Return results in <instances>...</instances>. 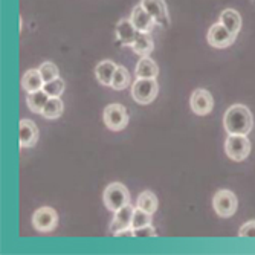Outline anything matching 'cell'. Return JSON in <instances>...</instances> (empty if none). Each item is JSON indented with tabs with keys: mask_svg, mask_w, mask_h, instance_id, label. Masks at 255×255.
I'll list each match as a JSON object with an SVG mask.
<instances>
[{
	"mask_svg": "<svg viewBox=\"0 0 255 255\" xmlns=\"http://www.w3.org/2000/svg\"><path fill=\"white\" fill-rule=\"evenodd\" d=\"M223 126L228 134H249L254 127L252 113L243 104L231 106L223 117Z\"/></svg>",
	"mask_w": 255,
	"mask_h": 255,
	"instance_id": "obj_1",
	"label": "cell"
},
{
	"mask_svg": "<svg viewBox=\"0 0 255 255\" xmlns=\"http://www.w3.org/2000/svg\"><path fill=\"white\" fill-rule=\"evenodd\" d=\"M134 72H136V78H156L159 75V69L151 58L142 57L137 61Z\"/></svg>",
	"mask_w": 255,
	"mask_h": 255,
	"instance_id": "obj_18",
	"label": "cell"
},
{
	"mask_svg": "<svg viewBox=\"0 0 255 255\" xmlns=\"http://www.w3.org/2000/svg\"><path fill=\"white\" fill-rule=\"evenodd\" d=\"M103 120L109 130L121 131L128 124V112L121 104H109L103 112Z\"/></svg>",
	"mask_w": 255,
	"mask_h": 255,
	"instance_id": "obj_6",
	"label": "cell"
},
{
	"mask_svg": "<svg viewBox=\"0 0 255 255\" xmlns=\"http://www.w3.org/2000/svg\"><path fill=\"white\" fill-rule=\"evenodd\" d=\"M18 136H20V147L31 148L38 141V128L34 121L21 120L18 126Z\"/></svg>",
	"mask_w": 255,
	"mask_h": 255,
	"instance_id": "obj_11",
	"label": "cell"
},
{
	"mask_svg": "<svg viewBox=\"0 0 255 255\" xmlns=\"http://www.w3.org/2000/svg\"><path fill=\"white\" fill-rule=\"evenodd\" d=\"M58 225V214L51 206H41L32 216V226L38 233H51Z\"/></svg>",
	"mask_w": 255,
	"mask_h": 255,
	"instance_id": "obj_7",
	"label": "cell"
},
{
	"mask_svg": "<svg viewBox=\"0 0 255 255\" xmlns=\"http://www.w3.org/2000/svg\"><path fill=\"white\" fill-rule=\"evenodd\" d=\"M239 236L240 237H255V220L245 223L239 231Z\"/></svg>",
	"mask_w": 255,
	"mask_h": 255,
	"instance_id": "obj_28",
	"label": "cell"
},
{
	"mask_svg": "<svg viewBox=\"0 0 255 255\" xmlns=\"http://www.w3.org/2000/svg\"><path fill=\"white\" fill-rule=\"evenodd\" d=\"M115 236H117V237H134V231H133V228H127V229L118 231Z\"/></svg>",
	"mask_w": 255,
	"mask_h": 255,
	"instance_id": "obj_29",
	"label": "cell"
},
{
	"mask_svg": "<svg viewBox=\"0 0 255 255\" xmlns=\"http://www.w3.org/2000/svg\"><path fill=\"white\" fill-rule=\"evenodd\" d=\"M141 5L156 21V25L162 26L164 29H168L171 25L170 20V14L167 9V3L165 0H141Z\"/></svg>",
	"mask_w": 255,
	"mask_h": 255,
	"instance_id": "obj_8",
	"label": "cell"
},
{
	"mask_svg": "<svg viewBox=\"0 0 255 255\" xmlns=\"http://www.w3.org/2000/svg\"><path fill=\"white\" fill-rule=\"evenodd\" d=\"M137 208H141V210L150 213V214H154L157 211V197L154 193L151 191H142L137 197V202H136Z\"/></svg>",
	"mask_w": 255,
	"mask_h": 255,
	"instance_id": "obj_22",
	"label": "cell"
},
{
	"mask_svg": "<svg viewBox=\"0 0 255 255\" xmlns=\"http://www.w3.org/2000/svg\"><path fill=\"white\" fill-rule=\"evenodd\" d=\"M61 113H63V101L60 97H51L41 112V115L46 120H57L61 117Z\"/></svg>",
	"mask_w": 255,
	"mask_h": 255,
	"instance_id": "obj_21",
	"label": "cell"
},
{
	"mask_svg": "<svg viewBox=\"0 0 255 255\" xmlns=\"http://www.w3.org/2000/svg\"><path fill=\"white\" fill-rule=\"evenodd\" d=\"M190 106L191 110L199 115V117H205V115L211 113L213 107H214V100L211 97V94L205 89H196L191 95L190 100Z\"/></svg>",
	"mask_w": 255,
	"mask_h": 255,
	"instance_id": "obj_10",
	"label": "cell"
},
{
	"mask_svg": "<svg viewBox=\"0 0 255 255\" xmlns=\"http://www.w3.org/2000/svg\"><path fill=\"white\" fill-rule=\"evenodd\" d=\"M130 86V74L124 66H118L117 67V72L113 75L112 80V86L115 90H124L126 87Z\"/></svg>",
	"mask_w": 255,
	"mask_h": 255,
	"instance_id": "obj_23",
	"label": "cell"
},
{
	"mask_svg": "<svg viewBox=\"0 0 255 255\" xmlns=\"http://www.w3.org/2000/svg\"><path fill=\"white\" fill-rule=\"evenodd\" d=\"M134 231V237L137 239H145V237H156L157 233L154 231V228L151 225H145L142 228H137V229H133Z\"/></svg>",
	"mask_w": 255,
	"mask_h": 255,
	"instance_id": "obj_27",
	"label": "cell"
},
{
	"mask_svg": "<svg viewBox=\"0 0 255 255\" xmlns=\"http://www.w3.org/2000/svg\"><path fill=\"white\" fill-rule=\"evenodd\" d=\"M49 98L51 97L41 89V90H35V92H31V94H28L26 103H28V107H29V110L32 113H41Z\"/></svg>",
	"mask_w": 255,
	"mask_h": 255,
	"instance_id": "obj_20",
	"label": "cell"
},
{
	"mask_svg": "<svg viewBox=\"0 0 255 255\" xmlns=\"http://www.w3.org/2000/svg\"><path fill=\"white\" fill-rule=\"evenodd\" d=\"M43 86H44V80H43L38 69H29L28 72L23 74L21 87L25 92H28V94L35 92V90H41Z\"/></svg>",
	"mask_w": 255,
	"mask_h": 255,
	"instance_id": "obj_15",
	"label": "cell"
},
{
	"mask_svg": "<svg viewBox=\"0 0 255 255\" xmlns=\"http://www.w3.org/2000/svg\"><path fill=\"white\" fill-rule=\"evenodd\" d=\"M38 71L44 80V83H48V81H52L55 78L60 77V72H58V67L52 63V61H44L40 67H38Z\"/></svg>",
	"mask_w": 255,
	"mask_h": 255,
	"instance_id": "obj_25",
	"label": "cell"
},
{
	"mask_svg": "<svg viewBox=\"0 0 255 255\" xmlns=\"http://www.w3.org/2000/svg\"><path fill=\"white\" fill-rule=\"evenodd\" d=\"M64 80H61L60 77L52 80V81H48V83H44L43 86V90L48 94L49 97H61V94L64 92Z\"/></svg>",
	"mask_w": 255,
	"mask_h": 255,
	"instance_id": "obj_26",
	"label": "cell"
},
{
	"mask_svg": "<svg viewBox=\"0 0 255 255\" xmlns=\"http://www.w3.org/2000/svg\"><path fill=\"white\" fill-rule=\"evenodd\" d=\"M213 208L217 216L228 219L236 214L237 208H239V200L233 191L219 190L213 197Z\"/></svg>",
	"mask_w": 255,
	"mask_h": 255,
	"instance_id": "obj_5",
	"label": "cell"
},
{
	"mask_svg": "<svg viewBox=\"0 0 255 255\" xmlns=\"http://www.w3.org/2000/svg\"><path fill=\"white\" fill-rule=\"evenodd\" d=\"M103 200H104V205L107 210L115 213V211H118L120 208L130 203V194H128V190L124 183L113 182L104 190Z\"/></svg>",
	"mask_w": 255,
	"mask_h": 255,
	"instance_id": "obj_2",
	"label": "cell"
},
{
	"mask_svg": "<svg viewBox=\"0 0 255 255\" xmlns=\"http://www.w3.org/2000/svg\"><path fill=\"white\" fill-rule=\"evenodd\" d=\"M220 23L228 31L237 35L242 28V15L239 14V11L228 8L220 14Z\"/></svg>",
	"mask_w": 255,
	"mask_h": 255,
	"instance_id": "obj_17",
	"label": "cell"
},
{
	"mask_svg": "<svg viewBox=\"0 0 255 255\" xmlns=\"http://www.w3.org/2000/svg\"><path fill=\"white\" fill-rule=\"evenodd\" d=\"M133 213H134V208L127 203L126 206L120 208L118 211H115L113 220L110 223V234H117L118 231L121 229H127L131 228V220H133Z\"/></svg>",
	"mask_w": 255,
	"mask_h": 255,
	"instance_id": "obj_12",
	"label": "cell"
},
{
	"mask_svg": "<svg viewBox=\"0 0 255 255\" xmlns=\"http://www.w3.org/2000/svg\"><path fill=\"white\" fill-rule=\"evenodd\" d=\"M206 38H208V43H210V44L213 46V48L225 49V48H228V46H231V44H233V43L236 41L237 35L233 34L231 31H228V29L222 25V23L219 21V23H214V25L210 28Z\"/></svg>",
	"mask_w": 255,
	"mask_h": 255,
	"instance_id": "obj_9",
	"label": "cell"
},
{
	"mask_svg": "<svg viewBox=\"0 0 255 255\" xmlns=\"http://www.w3.org/2000/svg\"><path fill=\"white\" fill-rule=\"evenodd\" d=\"M117 64L110 60H104L101 63L97 64L95 67V75H97V80L103 84V86H112V80H113V75L117 72Z\"/></svg>",
	"mask_w": 255,
	"mask_h": 255,
	"instance_id": "obj_16",
	"label": "cell"
},
{
	"mask_svg": "<svg viewBox=\"0 0 255 255\" xmlns=\"http://www.w3.org/2000/svg\"><path fill=\"white\" fill-rule=\"evenodd\" d=\"M225 153L231 160H245L251 153V141L248 139V134H228L225 141Z\"/></svg>",
	"mask_w": 255,
	"mask_h": 255,
	"instance_id": "obj_4",
	"label": "cell"
},
{
	"mask_svg": "<svg viewBox=\"0 0 255 255\" xmlns=\"http://www.w3.org/2000/svg\"><path fill=\"white\" fill-rule=\"evenodd\" d=\"M159 86L156 78H136L131 86V97L137 104L147 106L157 97Z\"/></svg>",
	"mask_w": 255,
	"mask_h": 255,
	"instance_id": "obj_3",
	"label": "cell"
},
{
	"mask_svg": "<svg viewBox=\"0 0 255 255\" xmlns=\"http://www.w3.org/2000/svg\"><path fill=\"white\" fill-rule=\"evenodd\" d=\"M151 219H153V214L141 210V208H134V213H133V220H131V228L133 229H137V228H142L145 225H151Z\"/></svg>",
	"mask_w": 255,
	"mask_h": 255,
	"instance_id": "obj_24",
	"label": "cell"
},
{
	"mask_svg": "<svg viewBox=\"0 0 255 255\" xmlns=\"http://www.w3.org/2000/svg\"><path fill=\"white\" fill-rule=\"evenodd\" d=\"M21 26H23V18L20 17V25H18V29H20V32H21Z\"/></svg>",
	"mask_w": 255,
	"mask_h": 255,
	"instance_id": "obj_30",
	"label": "cell"
},
{
	"mask_svg": "<svg viewBox=\"0 0 255 255\" xmlns=\"http://www.w3.org/2000/svg\"><path fill=\"white\" fill-rule=\"evenodd\" d=\"M133 51L141 55V57H148L153 51H154V44H153V40L150 37V34H145V32H139V35L136 37L134 43L131 44Z\"/></svg>",
	"mask_w": 255,
	"mask_h": 255,
	"instance_id": "obj_19",
	"label": "cell"
},
{
	"mask_svg": "<svg viewBox=\"0 0 255 255\" xmlns=\"http://www.w3.org/2000/svg\"><path fill=\"white\" fill-rule=\"evenodd\" d=\"M252 2H254V5H255V0H252Z\"/></svg>",
	"mask_w": 255,
	"mask_h": 255,
	"instance_id": "obj_31",
	"label": "cell"
},
{
	"mask_svg": "<svg viewBox=\"0 0 255 255\" xmlns=\"http://www.w3.org/2000/svg\"><path fill=\"white\" fill-rule=\"evenodd\" d=\"M115 34H117V38L120 43H123L126 46H131L134 43L136 37L139 35V31L134 28L130 18H121L117 23V26H115Z\"/></svg>",
	"mask_w": 255,
	"mask_h": 255,
	"instance_id": "obj_14",
	"label": "cell"
},
{
	"mask_svg": "<svg viewBox=\"0 0 255 255\" xmlns=\"http://www.w3.org/2000/svg\"><path fill=\"white\" fill-rule=\"evenodd\" d=\"M130 20H131V23L134 25V28H136L139 32H145V34H150L151 29H153L154 25H156V21L153 20V17H151L141 5H137V6L133 8L131 15H130Z\"/></svg>",
	"mask_w": 255,
	"mask_h": 255,
	"instance_id": "obj_13",
	"label": "cell"
}]
</instances>
